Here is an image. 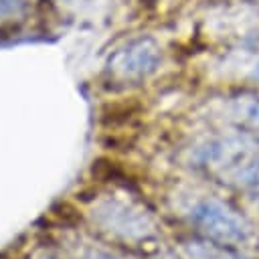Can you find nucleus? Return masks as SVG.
<instances>
[{
  "instance_id": "nucleus-1",
  "label": "nucleus",
  "mask_w": 259,
  "mask_h": 259,
  "mask_svg": "<svg viewBox=\"0 0 259 259\" xmlns=\"http://www.w3.org/2000/svg\"><path fill=\"white\" fill-rule=\"evenodd\" d=\"M194 219L202 231H206L221 243H243L251 235V227L247 225V221L217 200H204L202 204H198L194 210Z\"/></svg>"
},
{
  "instance_id": "nucleus-4",
  "label": "nucleus",
  "mask_w": 259,
  "mask_h": 259,
  "mask_svg": "<svg viewBox=\"0 0 259 259\" xmlns=\"http://www.w3.org/2000/svg\"><path fill=\"white\" fill-rule=\"evenodd\" d=\"M91 176L97 182H109V180H113V178L119 176V168L109 158H97L91 164Z\"/></svg>"
},
{
  "instance_id": "nucleus-6",
  "label": "nucleus",
  "mask_w": 259,
  "mask_h": 259,
  "mask_svg": "<svg viewBox=\"0 0 259 259\" xmlns=\"http://www.w3.org/2000/svg\"><path fill=\"white\" fill-rule=\"evenodd\" d=\"M95 196H97V188H95V186L83 188V190L77 192V200H81V202H89V200H93Z\"/></svg>"
},
{
  "instance_id": "nucleus-5",
  "label": "nucleus",
  "mask_w": 259,
  "mask_h": 259,
  "mask_svg": "<svg viewBox=\"0 0 259 259\" xmlns=\"http://www.w3.org/2000/svg\"><path fill=\"white\" fill-rule=\"evenodd\" d=\"M22 0H0V16H8L14 14L20 8Z\"/></svg>"
},
{
  "instance_id": "nucleus-2",
  "label": "nucleus",
  "mask_w": 259,
  "mask_h": 259,
  "mask_svg": "<svg viewBox=\"0 0 259 259\" xmlns=\"http://www.w3.org/2000/svg\"><path fill=\"white\" fill-rule=\"evenodd\" d=\"M160 61V51L152 38L127 42L109 59V69L121 79H142L150 75Z\"/></svg>"
},
{
  "instance_id": "nucleus-3",
  "label": "nucleus",
  "mask_w": 259,
  "mask_h": 259,
  "mask_svg": "<svg viewBox=\"0 0 259 259\" xmlns=\"http://www.w3.org/2000/svg\"><path fill=\"white\" fill-rule=\"evenodd\" d=\"M81 221H83V214L73 202L59 200L49 208V212L38 223H47L51 227H77Z\"/></svg>"
}]
</instances>
